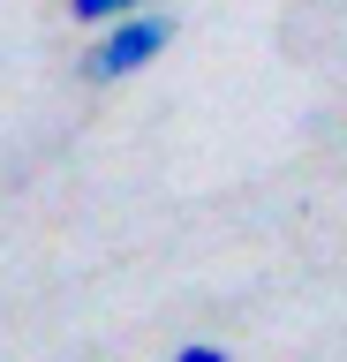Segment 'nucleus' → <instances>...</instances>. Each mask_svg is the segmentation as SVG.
<instances>
[{
  "mask_svg": "<svg viewBox=\"0 0 347 362\" xmlns=\"http://www.w3.org/2000/svg\"><path fill=\"white\" fill-rule=\"evenodd\" d=\"M174 45V23L159 16V8H136V16H114L98 23L91 53H83V83H129L136 68H151Z\"/></svg>",
  "mask_w": 347,
  "mask_h": 362,
  "instance_id": "obj_1",
  "label": "nucleus"
},
{
  "mask_svg": "<svg viewBox=\"0 0 347 362\" xmlns=\"http://www.w3.org/2000/svg\"><path fill=\"white\" fill-rule=\"evenodd\" d=\"M136 8H151V0H69V16L91 23V30H98V23H114V16H136Z\"/></svg>",
  "mask_w": 347,
  "mask_h": 362,
  "instance_id": "obj_2",
  "label": "nucleus"
},
{
  "mask_svg": "<svg viewBox=\"0 0 347 362\" xmlns=\"http://www.w3.org/2000/svg\"><path fill=\"white\" fill-rule=\"evenodd\" d=\"M174 362H234V355L219 347V339H182V347H174Z\"/></svg>",
  "mask_w": 347,
  "mask_h": 362,
  "instance_id": "obj_3",
  "label": "nucleus"
}]
</instances>
